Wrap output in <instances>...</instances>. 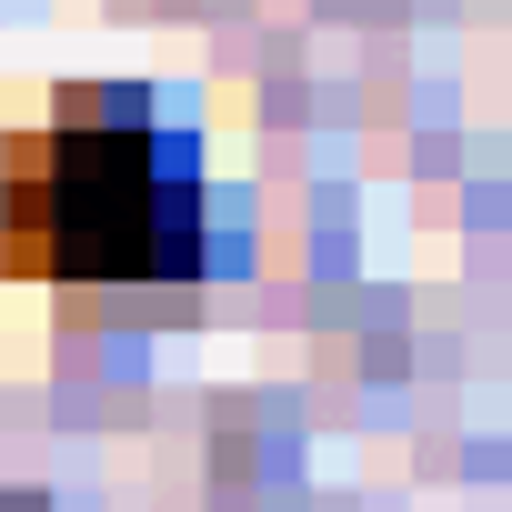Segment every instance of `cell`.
I'll list each match as a JSON object with an SVG mask.
<instances>
[{"label":"cell","mask_w":512,"mask_h":512,"mask_svg":"<svg viewBox=\"0 0 512 512\" xmlns=\"http://www.w3.org/2000/svg\"><path fill=\"white\" fill-rule=\"evenodd\" d=\"M201 241V151L131 91H61L0 141V262L21 282H191Z\"/></svg>","instance_id":"cell-1"}]
</instances>
